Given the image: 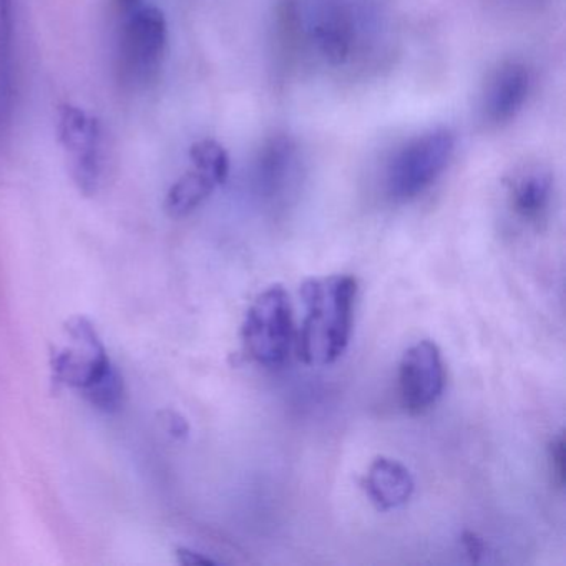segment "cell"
Instances as JSON below:
<instances>
[{
	"label": "cell",
	"mask_w": 566,
	"mask_h": 566,
	"mask_svg": "<svg viewBox=\"0 0 566 566\" xmlns=\"http://www.w3.org/2000/svg\"><path fill=\"white\" fill-rule=\"evenodd\" d=\"M303 324L297 336V354L307 366H329L349 346L353 334L357 281L347 274L316 277L301 287Z\"/></svg>",
	"instance_id": "cell-1"
},
{
	"label": "cell",
	"mask_w": 566,
	"mask_h": 566,
	"mask_svg": "<svg viewBox=\"0 0 566 566\" xmlns=\"http://www.w3.org/2000/svg\"><path fill=\"white\" fill-rule=\"evenodd\" d=\"M168 44V24L157 8L128 12L115 57L118 82L127 91H144L157 78Z\"/></svg>",
	"instance_id": "cell-2"
},
{
	"label": "cell",
	"mask_w": 566,
	"mask_h": 566,
	"mask_svg": "<svg viewBox=\"0 0 566 566\" xmlns=\"http://www.w3.org/2000/svg\"><path fill=\"white\" fill-rule=\"evenodd\" d=\"M241 339L251 359L264 367H280L294 343L293 307L283 286L268 287L251 304L241 326Z\"/></svg>",
	"instance_id": "cell-3"
},
{
	"label": "cell",
	"mask_w": 566,
	"mask_h": 566,
	"mask_svg": "<svg viewBox=\"0 0 566 566\" xmlns=\"http://www.w3.org/2000/svg\"><path fill=\"white\" fill-rule=\"evenodd\" d=\"M455 150L449 130H432L413 138L394 157L387 171V191L397 201L422 195L442 175Z\"/></svg>",
	"instance_id": "cell-4"
},
{
	"label": "cell",
	"mask_w": 566,
	"mask_h": 566,
	"mask_svg": "<svg viewBox=\"0 0 566 566\" xmlns=\"http://www.w3.org/2000/svg\"><path fill=\"white\" fill-rule=\"evenodd\" d=\"M57 134L75 185L85 197H94L104 178V125L81 107L65 104L59 108Z\"/></svg>",
	"instance_id": "cell-5"
},
{
	"label": "cell",
	"mask_w": 566,
	"mask_h": 566,
	"mask_svg": "<svg viewBox=\"0 0 566 566\" xmlns=\"http://www.w3.org/2000/svg\"><path fill=\"white\" fill-rule=\"evenodd\" d=\"M446 386V367L439 346L419 340L403 353L399 364V392L409 412L422 413L436 406Z\"/></svg>",
	"instance_id": "cell-6"
},
{
	"label": "cell",
	"mask_w": 566,
	"mask_h": 566,
	"mask_svg": "<svg viewBox=\"0 0 566 566\" xmlns=\"http://www.w3.org/2000/svg\"><path fill=\"white\" fill-rule=\"evenodd\" d=\"M363 486L377 509L390 512L409 502L416 483L402 463L389 457H377L364 476Z\"/></svg>",
	"instance_id": "cell-7"
},
{
	"label": "cell",
	"mask_w": 566,
	"mask_h": 566,
	"mask_svg": "<svg viewBox=\"0 0 566 566\" xmlns=\"http://www.w3.org/2000/svg\"><path fill=\"white\" fill-rule=\"evenodd\" d=\"M530 92V74L522 64H505L499 69L486 88L483 111L486 120L500 125L512 120L525 104Z\"/></svg>",
	"instance_id": "cell-8"
},
{
	"label": "cell",
	"mask_w": 566,
	"mask_h": 566,
	"mask_svg": "<svg viewBox=\"0 0 566 566\" xmlns=\"http://www.w3.org/2000/svg\"><path fill=\"white\" fill-rule=\"evenodd\" d=\"M513 213L528 223L545 217L552 203L553 177L546 168L530 167L513 178L509 187Z\"/></svg>",
	"instance_id": "cell-9"
},
{
	"label": "cell",
	"mask_w": 566,
	"mask_h": 566,
	"mask_svg": "<svg viewBox=\"0 0 566 566\" xmlns=\"http://www.w3.org/2000/svg\"><path fill=\"white\" fill-rule=\"evenodd\" d=\"M294 154L296 148L286 135H276L264 142L254 170L256 187L263 197H276L284 190L293 168Z\"/></svg>",
	"instance_id": "cell-10"
},
{
	"label": "cell",
	"mask_w": 566,
	"mask_h": 566,
	"mask_svg": "<svg viewBox=\"0 0 566 566\" xmlns=\"http://www.w3.org/2000/svg\"><path fill=\"white\" fill-rule=\"evenodd\" d=\"M14 0H0V128L14 108Z\"/></svg>",
	"instance_id": "cell-11"
},
{
	"label": "cell",
	"mask_w": 566,
	"mask_h": 566,
	"mask_svg": "<svg viewBox=\"0 0 566 566\" xmlns=\"http://www.w3.org/2000/svg\"><path fill=\"white\" fill-rule=\"evenodd\" d=\"M314 44L329 64L340 65L353 48V25L337 9L324 12L313 28Z\"/></svg>",
	"instance_id": "cell-12"
},
{
	"label": "cell",
	"mask_w": 566,
	"mask_h": 566,
	"mask_svg": "<svg viewBox=\"0 0 566 566\" xmlns=\"http://www.w3.org/2000/svg\"><path fill=\"white\" fill-rule=\"evenodd\" d=\"M217 187L208 175L193 168L171 185L165 198V210L171 218L188 217L210 198Z\"/></svg>",
	"instance_id": "cell-13"
},
{
	"label": "cell",
	"mask_w": 566,
	"mask_h": 566,
	"mask_svg": "<svg viewBox=\"0 0 566 566\" xmlns=\"http://www.w3.org/2000/svg\"><path fill=\"white\" fill-rule=\"evenodd\" d=\"M190 158L193 161V168L203 171L214 184L223 185L227 181L230 175V158L223 145L218 144L217 140L205 138L191 145Z\"/></svg>",
	"instance_id": "cell-14"
},
{
	"label": "cell",
	"mask_w": 566,
	"mask_h": 566,
	"mask_svg": "<svg viewBox=\"0 0 566 566\" xmlns=\"http://www.w3.org/2000/svg\"><path fill=\"white\" fill-rule=\"evenodd\" d=\"M82 396L102 412L114 413L124 407L125 384L120 374L112 367L101 380L88 387Z\"/></svg>",
	"instance_id": "cell-15"
},
{
	"label": "cell",
	"mask_w": 566,
	"mask_h": 566,
	"mask_svg": "<svg viewBox=\"0 0 566 566\" xmlns=\"http://www.w3.org/2000/svg\"><path fill=\"white\" fill-rule=\"evenodd\" d=\"M548 462L553 482L562 489L565 485V436L563 433L553 437L552 442H549Z\"/></svg>",
	"instance_id": "cell-16"
},
{
	"label": "cell",
	"mask_w": 566,
	"mask_h": 566,
	"mask_svg": "<svg viewBox=\"0 0 566 566\" xmlns=\"http://www.w3.org/2000/svg\"><path fill=\"white\" fill-rule=\"evenodd\" d=\"M462 543L463 546H465L470 558H472V562H480V558L483 556V552H485V545H483L482 538H479L475 533L465 532L462 535Z\"/></svg>",
	"instance_id": "cell-17"
},
{
	"label": "cell",
	"mask_w": 566,
	"mask_h": 566,
	"mask_svg": "<svg viewBox=\"0 0 566 566\" xmlns=\"http://www.w3.org/2000/svg\"><path fill=\"white\" fill-rule=\"evenodd\" d=\"M178 563L181 565L197 566V565H214V559L201 555V553L193 552V549L180 548L177 552Z\"/></svg>",
	"instance_id": "cell-18"
},
{
	"label": "cell",
	"mask_w": 566,
	"mask_h": 566,
	"mask_svg": "<svg viewBox=\"0 0 566 566\" xmlns=\"http://www.w3.org/2000/svg\"><path fill=\"white\" fill-rule=\"evenodd\" d=\"M115 2H117V8L124 12L135 11L140 4V0H115Z\"/></svg>",
	"instance_id": "cell-19"
}]
</instances>
